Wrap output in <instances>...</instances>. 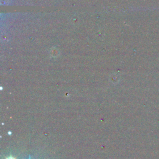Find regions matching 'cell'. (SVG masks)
<instances>
[{
	"label": "cell",
	"instance_id": "1",
	"mask_svg": "<svg viewBox=\"0 0 159 159\" xmlns=\"http://www.w3.org/2000/svg\"><path fill=\"white\" fill-rule=\"evenodd\" d=\"M6 159H16V158H14V157H13V156H9V157H7V158H6Z\"/></svg>",
	"mask_w": 159,
	"mask_h": 159
},
{
	"label": "cell",
	"instance_id": "2",
	"mask_svg": "<svg viewBox=\"0 0 159 159\" xmlns=\"http://www.w3.org/2000/svg\"><path fill=\"white\" fill-rule=\"evenodd\" d=\"M29 159H31V157H30V156H29Z\"/></svg>",
	"mask_w": 159,
	"mask_h": 159
}]
</instances>
